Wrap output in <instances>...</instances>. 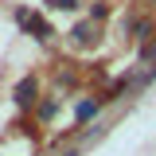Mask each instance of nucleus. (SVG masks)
<instances>
[{
	"label": "nucleus",
	"mask_w": 156,
	"mask_h": 156,
	"mask_svg": "<svg viewBox=\"0 0 156 156\" xmlns=\"http://www.w3.org/2000/svg\"><path fill=\"white\" fill-rule=\"evenodd\" d=\"M90 31H94L90 23H78V27H74V39H78V43H90Z\"/></svg>",
	"instance_id": "obj_3"
},
{
	"label": "nucleus",
	"mask_w": 156,
	"mask_h": 156,
	"mask_svg": "<svg viewBox=\"0 0 156 156\" xmlns=\"http://www.w3.org/2000/svg\"><path fill=\"white\" fill-rule=\"evenodd\" d=\"M16 101L20 105H31L35 101V82H20L16 86Z\"/></svg>",
	"instance_id": "obj_1"
},
{
	"label": "nucleus",
	"mask_w": 156,
	"mask_h": 156,
	"mask_svg": "<svg viewBox=\"0 0 156 156\" xmlns=\"http://www.w3.org/2000/svg\"><path fill=\"white\" fill-rule=\"evenodd\" d=\"M94 113H98L94 101H82V105H78V121H86V117H94Z\"/></svg>",
	"instance_id": "obj_2"
},
{
	"label": "nucleus",
	"mask_w": 156,
	"mask_h": 156,
	"mask_svg": "<svg viewBox=\"0 0 156 156\" xmlns=\"http://www.w3.org/2000/svg\"><path fill=\"white\" fill-rule=\"evenodd\" d=\"M47 8H74V0H47Z\"/></svg>",
	"instance_id": "obj_4"
}]
</instances>
